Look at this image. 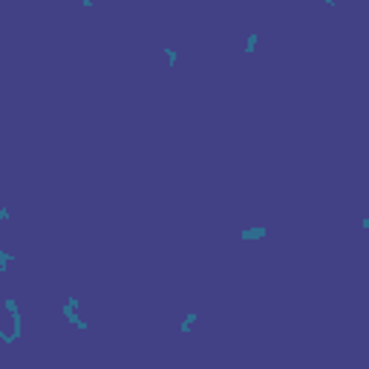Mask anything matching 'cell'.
<instances>
[{"mask_svg":"<svg viewBox=\"0 0 369 369\" xmlns=\"http://www.w3.org/2000/svg\"><path fill=\"white\" fill-rule=\"evenodd\" d=\"M61 315H64V318H67V323H72V326H75L78 332H87V329H90V323L81 318V312H78V309H69L67 303L61 306Z\"/></svg>","mask_w":369,"mask_h":369,"instance_id":"cell-1","label":"cell"},{"mask_svg":"<svg viewBox=\"0 0 369 369\" xmlns=\"http://www.w3.org/2000/svg\"><path fill=\"white\" fill-rule=\"evenodd\" d=\"M266 236H269V228H266V225H251V228L239 231V239H242V242H260V239H266Z\"/></svg>","mask_w":369,"mask_h":369,"instance_id":"cell-2","label":"cell"},{"mask_svg":"<svg viewBox=\"0 0 369 369\" xmlns=\"http://www.w3.org/2000/svg\"><path fill=\"white\" fill-rule=\"evenodd\" d=\"M199 320V312H187L184 320L179 323V335H190V329H193V323Z\"/></svg>","mask_w":369,"mask_h":369,"instance_id":"cell-3","label":"cell"},{"mask_svg":"<svg viewBox=\"0 0 369 369\" xmlns=\"http://www.w3.org/2000/svg\"><path fill=\"white\" fill-rule=\"evenodd\" d=\"M17 260V254H9V251H3L0 248V274H9V266Z\"/></svg>","mask_w":369,"mask_h":369,"instance_id":"cell-4","label":"cell"},{"mask_svg":"<svg viewBox=\"0 0 369 369\" xmlns=\"http://www.w3.org/2000/svg\"><path fill=\"white\" fill-rule=\"evenodd\" d=\"M257 44H260V32H248V38H245V46H242V55H254Z\"/></svg>","mask_w":369,"mask_h":369,"instance_id":"cell-5","label":"cell"},{"mask_svg":"<svg viewBox=\"0 0 369 369\" xmlns=\"http://www.w3.org/2000/svg\"><path fill=\"white\" fill-rule=\"evenodd\" d=\"M162 55L168 58V67H170V69H173L176 64H179V52L173 49V46H162Z\"/></svg>","mask_w":369,"mask_h":369,"instance_id":"cell-6","label":"cell"},{"mask_svg":"<svg viewBox=\"0 0 369 369\" xmlns=\"http://www.w3.org/2000/svg\"><path fill=\"white\" fill-rule=\"evenodd\" d=\"M0 343H6V346H15L17 343V337L12 335V329H3V326H0Z\"/></svg>","mask_w":369,"mask_h":369,"instance_id":"cell-7","label":"cell"},{"mask_svg":"<svg viewBox=\"0 0 369 369\" xmlns=\"http://www.w3.org/2000/svg\"><path fill=\"white\" fill-rule=\"evenodd\" d=\"M3 312H9V315H17L20 312V303L15 297H9V300H3Z\"/></svg>","mask_w":369,"mask_h":369,"instance_id":"cell-8","label":"cell"},{"mask_svg":"<svg viewBox=\"0 0 369 369\" xmlns=\"http://www.w3.org/2000/svg\"><path fill=\"white\" fill-rule=\"evenodd\" d=\"M0 222H12V211L9 208H0Z\"/></svg>","mask_w":369,"mask_h":369,"instance_id":"cell-9","label":"cell"},{"mask_svg":"<svg viewBox=\"0 0 369 369\" xmlns=\"http://www.w3.org/2000/svg\"><path fill=\"white\" fill-rule=\"evenodd\" d=\"M0 239H3V234H0Z\"/></svg>","mask_w":369,"mask_h":369,"instance_id":"cell-10","label":"cell"}]
</instances>
